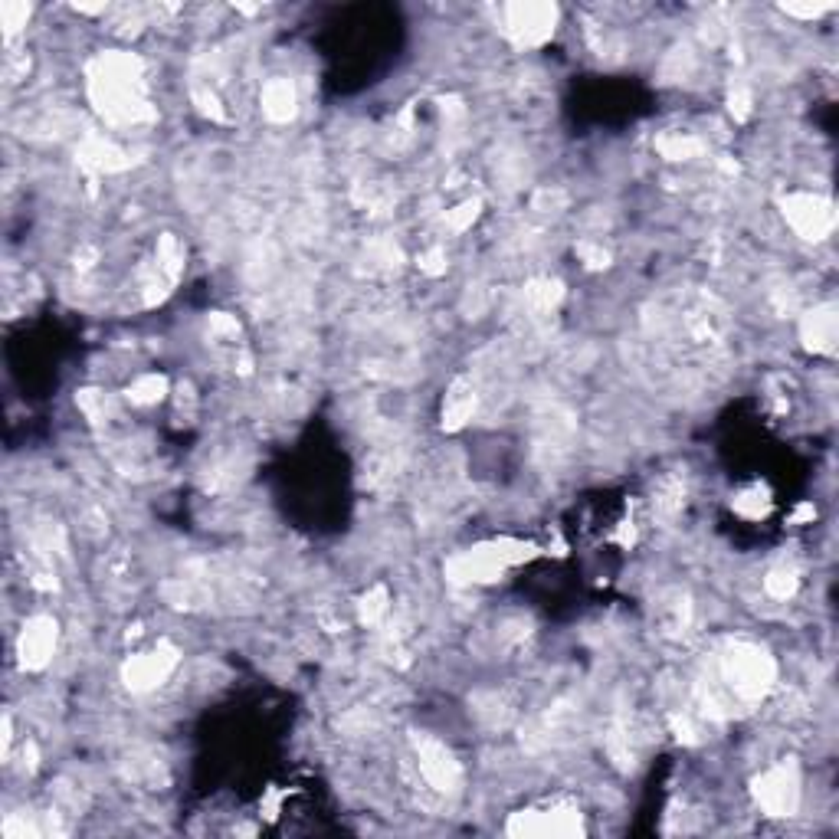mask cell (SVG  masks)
Masks as SVG:
<instances>
[{
	"instance_id": "obj_16",
	"label": "cell",
	"mask_w": 839,
	"mask_h": 839,
	"mask_svg": "<svg viewBox=\"0 0 839 839\" xmlns=\"http://www.w3.org/2000/svg\"><path fill=\"white\" fill-rule=\"evenodd\" d=\"M164 391H168V381H164L161 374H145V377H138V381L128 387V400L138 407H151V404H158V400L164 397Z\"/></svg>"
},
{
	"instance_id": "obj_15",
	"label": "cell",
	"mask_w": 839,
	"mask_h": 839,
	"mask_svg": "<svg viewBox=\"0 0 839 839\" xmlns=\"http://www.w3.org/2000/svg\"><path fill=\"white\" fill-rule=\"evenodd\" d=\"M561 295L564 289L558 279H531L525 286V299L535 312H551L561 302Z\"/></svg>"
},
{
	"instance_id": "obj_24",
	"label": "cell",
	"mask_w": 839,
	"mask_h": 839,
	"mask_svg": "<svg viewBox=\"0 0 839 839\" xmlns=\"http://www.w3.org/2000/svg\"><path fill=\"white\" fill-rule=\"evenodd\" d=\"M27 14H30V10L23 7V4H4V7H0V17H4V23H7V33H14L20 27V20H27Z\"/></svg>"
},
{
	"instance_id": "obj_17",
	"label": "cell",
	"mask_w": 839,
	"mask_h": 839,
	"mask_svg": "<svg viewBox=\"0 0 839 839\" xmlns=\"http://www.w3.org/2000/svg\"><path fill=\"white\" fill-rule=\"evenodd\" d=\"M764 590L774 600H790V597L797 594V571H794V567H774V571L767 574Z\"/></svg>"
},
{
	"instance_id": "obj_11",
	"label": "cell",
	"mask_w": 839,
	"mask_h": 839,
	"mask_svg": "<svg viewBox=\"0 0 839 839\" xmlns=\"http://www.w3.org/2000/svg\"><path fill=\"white\" fill-rule=\"evenodd\" d=\"M79 161L86 164L89 171H122L128 168V158H125V151H118L109 138H102V135H89L86 141L79 145Z\"/></svg>"
},
{
	"instance_id": "obj_20",
	"label": "cell",
	"mask_w": 839,
	"mask_h": 839,
	"mask_svg": "<svg viewBox=\"0 0 839 839\" xmlns=\"http://www.w3.org/2000/svg\"><path fill=\"white\" fill-rule=\"evenodd\" d=\"M728 109H731V115L738 118V122H744V118L751 115V89L744 86V82H731V89H728Z\"/></svg>"
},
{
	"instance_id": "obj_10",
	"label": "cell",
	"mask_w": 839,
	"mask_h": 839,
	"mask_svg": "<svg viewBox=\"0 0 839 839\" xmlns=\"http://www.w3.org/2000/svg\"><path fill=\"white\" fill-rule=\"evenodd\" d=\"M836 335H839V328H836V309H833V305H817L813 312L803 315L800 338H803V345H807L810 351L833 354L836 351Z\"/></svg>"
},
{
	"instance_id": "obj_12",
	"label": "cell",
	"mask_w": 839,
	"mask_h": 839,
	"mask_svg": "<svg viewBox=\"0 0 839 839\" xmlns=\"http://www.w3.org/2000/svg\"><path fill=\"white\" fill-rule=\"evenodd\" d=\"M472 410H476V391H472L469 381H456L449 387L446 404H443V427L446 430H459L472 420Z\"/></svg>"
},
{
	"instance_id": "obj_9",
	"label": "cell",
	"mask_w": 839,
	"mask_h": 839,
	"mask_svg": "<svg viewBox=\"0 0 839 839\" xmlns=\"http://www.w3.org/2000/svg\"><path fill=\"white\" fill-rule=\"evenodd\" d=\"M56 649V620L53 617H33L27 620L20 633L17 653H20V666L23 669H43L50 663Z\"/></svg>"
},
{
	"instance_id": "obj_14",
	"label": "cell",
	"mask_w": 839,
	"mask_h": 839,
	"mask_svg": "<svg viewBox=\"0 0 839 839\" xmlns=\"http://www.w3.org/2000/svg\"><path fill=\"white\" fill-rule=\"evenodd\" d=\"M656 151L663 158L669 161H689L695 155H702L705 151V141L702 138H695V135H679V132H672V135H663L656 141Z\"/></svg>"
},
{
	"instance_id": "obj_1",
	"label": "cell",
	"mask_w": 839,
	"mask_h": 839,
	"mask_svg": "<svg viewBox=\"0 0 839 839\" xmlns=\"http://www.w3.org/2000/svg\"><path fill=\"white\" fill-rule=\"evenodd\" d=\"M89 92L96 109L112 125H138L155 118L141 86V59L132 53H105L89 69Z\"/></svg>"
},
{
	"instance_id": "obj_22",
	"label": "cell",
	"mask_w": 839,
	"mask_h": 839,
	"mask_svg": "<svg viewBox=\"0 0 839 839\" xmlns=\"http://www.w3.org/2000/svg\"><path fill=\"white\" fill-rule=\"evenodd\" d=\"M420 269H423L427 276L446 273V253L440 250V246H436V250H430V253H423V256H420Z\"/></svg>"
},
{
	"instance_id": "obj_23",
	"label": "cell",
	"mask_w": 839,
	"mask_h": 839,
	"mask_svg": "<svg viewBox=\"0 0 839 839\" xmlns=\"http://www.w3.org/2000/svg\"><path fill=\"white\" fill-rule=\"evenodd\" d=\"M210 328H214V332H217L220 338H236V335H240V325H236V318H233V315H223V312L210 315Z\"/></svg>"
},
{
	"instance_id": "obj_21",
	"label": "cell",
	"mask_w": 839,
	"mask_h": 839,
	"mask_svg": "<svg viewBox=\"0 0 839 839\" xmlns=\"http://www.w3.org/2000/svg\"><path fill=\"white\" fill-rule=\"evenodd\" d=\"M577 256H581L584 266H590V269H607L610 266V253L600 243H577Z\"/></svg>"
},
{
	"instance_id": "obj_6",
	"label": "cell",
	"mask_w": 839,
	"mask_h": 839,
	"mask_svg": "<svg viewBox=\"0 0 839 839\" xmlns=\"http://www.w3.org/2000/svg\"><path fill=\"white\" fill-rule=\"evenodd\" d=\"M512 836H581L584 823L581 813L554 807V810H522L512 813V820L505 826Z\"/></svg>"
},
{
	"instance_id": "obj_18",
	"label": "cell",
	"mask_w": 839,
	"mask_h": 839,
	"mask_svg": "<svg viewBox=\"0 0 839 839\" xmlns=\"http://www.w3.org/2000/svg\"><path fill=\"white\" fill-rule=\"evenodd\" d=\"M387 613V587H374L371 594H364L361 600V620L377 623Z\"/></svg>"
},
{
	"instance_id": "obj_4",
	"label": "cell",
	"mask_w": 839,
	"mask_h": 839,
	"mask_svg": "<svg viewBox=\"0 0 839 839\" xmlns=\"http://www.w3.org/2000/svg\"><path fill=\"white\" fill-rule=\"evenodd\" d=\"M781 207L790 230L803 236V240H826L836 227L833 200H826L820 194H787L781 200Z\"/></svg>"
},
{
	"instance_id": "obj_19",
	"label": "cell",
	"mask_w": 839,
	"mask_h": 839,
	"mask_svg": "<svg viewBox=\"0 0 839 839\" xmlns=\"http://www.w3.org/2000/svg\"><path fill=\"white\" fill-rule=\"evenodd\" d=\"M479 200H466L463 207H456V210H449L446 214V227L453 230V233H463L466 227H472V220L479 217Z\"/></svg>"
},
{
	"instance_id": "obj_8",
	"label": "cell",
	"mask_w": 839,
	"mask_h": 839,
	"mask_svg": "<svg viewBox=\"0 0 839 839\" xmlns=\"http://www.w3.org/2000/svg\"><path fill=\"white\" fill-rule=\"evenodd\" d=\"M174 666H177V649L161 643L155 649H148V653H138L135 659H128L122 669V679L132 692H151L171 676Z\"/></svg>"
},
{
	"instance_id": "obj_2",
	"label": "cell",
	"mask_w": 839,
	"mask_h": 839,
	"mask_svg": "<svg viewBox=\"0 0 839 839\" xmlns=\"http://www.w3.org/2000/svg\"><path fill=\"white\" fill-rule=\"evenodd\" d=\"M774 659L754 643H735L722 656V692H715L705 705L718 712L731 702H758L774 685Z\"/></svg>"
},
{
	"instance_id": "obj_13",
	"label": "cell",
	"mask_w": 839,
	"mask_h": 839,
	"mask_svg": "<svg viewBox=\"0 0 839 839\" xmlns=\"http://www.w3.org/2000/svg\"><path fill=\"white\" fill-rule=\"evenodd\" d=\"M263 112L269 122H289L295 115V89L289 79H269L263 86Z\"/></svg>"
},
{
	"instance_id": "obj_5",
	"label": "cell",
	"mask_w": 839,
	"mask_h": 839,
	"mask_svg": "<svg viewBox=\"0 0 839 839\" xmlns=\"http://www.w3.org/2000/svg\"><path fill=\"white\" fill-rule=\"evenodd\" d=\"M554 23H558V7H551V4L505 7V33L518 46H541L545 40H551Z\"/></svg>"
},
{
	"instance_id": "obj_7",
	"label": "cell",
	"mask_w": 839,
	"mask_h": 839,
	"mask_svg": "<svg viewBox=\"0 0 839 839\" xmlns=\"http://www.w3.org/2000/svg\"><path fill=\"white\" fill-rule=\"evenodd\" d=\"M413 744H417V764H420V774L427 777V784L433 790H440V794H453L459 781H463V771H459V761L453 758V751L430 735H420Z\"/></svg>"
},
{
	"instance_id": "obj_3",
	"label": "cell",
	"mask_w": 839,
	"mask_h": 839,
	"mask_svg": "<svg viewBox=\"0 0 839 839\" xmlns=\"http://www.w3.org/2000/svg\"><path fill=\"white\" fill-rule=\"evenodd\" d=\"M754 800L767 817H794L800 807V771L794 761H777L754 781Z\"/></svg>"
}]
</instances>
